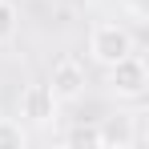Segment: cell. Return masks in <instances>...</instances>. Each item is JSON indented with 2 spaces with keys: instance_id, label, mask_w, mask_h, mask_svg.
<instances>
[{
  "instance_id": "cell-5",
  "label": "cell",
  "mask_w": 149,
  "mask_h": 149,
  "mask_svg": "<svg viewBox=\"0 0 149 149\" xmlns=\"http://www.w3.org/2000/svg\"><path fill=\"white\" fill-rule=\"evenodd\" d=\"M97 145L101 149H133V145H137V117H129V113L101 117V125H97Z\"/></svg>"
},
{
  "instance_id": "cell-2",
  "label": "cell",
  "mask_w": 149,
  "mask_h": 149,
  "mask_svg": "<svg viewBox=\"0 0 149 149\" xmlns=\"http://www.w3.org/2000/svg\"><path fill=\"white\" fill-rule=\"evenodd\" d=\"M133 52V32L125 24H113V20H105V24H97L93 32H89V56L97 61V65H117L121 56H129Z\"/></svg>"
},
{
  "instance_id": "cell-7",
  "label": "cell",
  "mask_w": 149,
  "mask_h": 149,
  "mask_svg": "<svg viewBox=\"0 0 149 149\" xmlns=\"http://www.w3.org/2000/svg\"><path fill=\"white\" fill-rule=\"evenodd\" d=\"M24 145V129L12 117H0V149H20Z\"/></svg>"
},
{
  "instance_id": "cell-6",
  "label": "cell",
  "mask_w": 149,
  "mask_h": 149,
  "mask_svg": "<svg viewBox=\"0 0 149 149\" xmlns=\"http://www.w3.org/2000/svg\"><path fill=\"white\" fill-rule=\"evenodd\" d=\"M16 24H20V12L12 0H0V45H8L16 36Z\"/></svg>"
},
{
  "instance_id": "cell-4",
  "label": "cell",
  "mask_w": 149,
  "mask_h": 149,
  "mask_svg": "<svg viewBox=\"0 0 149 149\" xmlns=\"http://www.w3.org/2000/svg\"><path fill=\"white\" fill-rule=\"evenodd\" d=\"M56 105H61V101L52 97L49 81H36V85H28L24 93H20V117L32 121V125H52Z\"/></svg>"
},
{
  "instance_id": "cell-3",
  "label": "cell",
  "mask_w": 149,
  "mask_h": 149,
  "mask_svg": "<svg viewBox=\"0 0 149 149\" xmlns=\"http://www.w3.org/2000/svg\"><path fill=\"white\" fill-rule=\"evenodd\" d=\"M85 65L77 61V56H61L56 65H52V77H49V89L56 101H77L85 93Z\"/></svg>"
},
{
  "instance_id": "cell-8",
  "label": "cell",
  "mask_w": 149,
  "mask_h": 149,
  "mask_svg": "<svg viewBox=\"0 0 149 149\" xmlns=\"http://www.w3.org/2000/svg\"><path fill=\"white\" fill-rule=\"evenodd\" d=\"M73 145H97V129H73Z\"/></svg>"
},
{
  "instance_id": "cell-1",
  "label": "cell",
  "mask_w": 149,
  "mask_h": 149,
  "mask_svg": "<svg viewBox=\"0 0 149 149\" xmlns=\"http://www.w3.org/2000/svg\"><path fill=\"white\" fill-rule=\"evenodd\" d=\"M109 89L121 101H141L149 93V65H145V56L137 49L129 56H121L117 65H109Z\"/></svg>"
}]
</instances>
